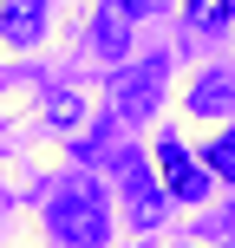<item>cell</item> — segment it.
<instances>
[{
  "label": "cell",
  "mask_w": 235,
  "mask_h": 248,
  "mask_svg": "<svg viewBox=\"0 0 235 248\" xmlns=\"http://www.w3.org/2000/svg\"><path fill=\"white\" fill-rule=\"evenodd\" d=\"M46 222L59 235V248H111V202H105L98 176H85V170H72L52 189Z\"/></svg>",
  "instance_id": "obj_1"
},
{
  "label": "cell",
  "mask_w": 235,
  "mask_h": 248,
  "mask_svg": "<svg viewBox=\"0 0 235 248\" xmlns=\"http://www.w3.org/2000/svg\"><path fill=\"white\" fill-rule=\"evenodd\" d=\"M163 85H170V59L150 52V59L124 65V72L111 78V111H118L124 124H150L157 105H163Z\"/></svg>",
  "instance_id": "obj_2"
},
{
  "label": "cell",
  "mask_w": 235,
  "mask_h": 248,
  "mask_svg": "<svg viewBox=\"0 0 235 248\" xmlns=\"http://www.w3.org/2000/svg\"><path fill=\"white\" fill-rule=\"evenodd\" d=\"M157 183H163V196H176V202H203L209 196V170H203L176 137H157Z\"/></svg>",
  "instance_id": "obj_3"
},
{
  "label": "cell",
  "mask_w": 235,
  "mask_h": 248,
  "mask_svg": "<svg viewBox=\"0 0 235 248\" xmlns=\"http://www.w3.org/2000/svg\"><path fill=\"white\" fill-rule=\"evenodd\" d=\"M118 176H124V202H131V222H137V229H157V216H163V183L150 176V163L137 157V150H124V157H118Z\"/></svg>",
  "instance_id": "obj_4"
},
{
  "label": "cell",
  "mask_w": 235,
  "mask_h": 248,
  "mask_svg": "<svg viewBox=\"0 0 235 248\" xmlns=\"http://www.w3.org/2000/svg\"><path fill=\"white\" fill-rule=\"evenodd\" d=\"M46 39V0H0V46L26 52Z\"/></svg>",
  "instance_id": "obj_5"
},
{
  "label": "cell",
  "mask_w": 235,
  "mask_h": 248,
  "mask_svg": "<svg viewBox=\"0 0 235 248\" xmlns=\"http://www.w3.org/2000/svg\"><path fill=\"white\" fill-rule=\"evenodd\" d=\"M189 111L196 118H229L235 111V72H222V65L203 72L196 85H189Z\"/></svg>",
  "instance_id": "obj_6"
},
{
  "label": "cell",
  "mask_w": 235,
  "mask_h": 248,
  "mask_svg": "<svg viewBox=\"0 0 235 248\" xmlns=\"http://www.w3.org/2000/svg\"><path fill=\"white\" fill-rule=\"evenodd\" d=\"M203 170L222 176V183H235V131H216L209 150H203Z\"/></svg>",
  "instance_id": "obj_7"
},
{
  "label": "cell",
  "mask_w": 235,
  "mask_h": 248,
  "mask_svg": "<svg viewBox=\"0 0 235 248\" xmlns=\"http://www.w3.org/2000/svg\"><path fill=\"white\" fill-rule=\"evenodd\" d=\"M183 13H189V26H229L235 20V0H183Z\"/></svg>",
  "instance_id": "obj_8"
},
{
  "label": "cell",
  "mask_w": 235,
  "mask_h": 248,
  "mask_svg": "<svg viewBox=\"0 0 235 248\" xmlns=\"http://www.w3.org/2000/svg\"><path fill=\"white\" fill-rule=\"evenodd\" d=\"M92 39H98V52H111V59H124V39H131V26H124L118 13H105V20H98V33H92Z\"/></svg>",
  "instance_id": "obj_9"
},
{
  "label": "cell",
  "mask_w": 235,
  "mask_h": 248,
  "mask_svg": "<svg viewBox=\"0 0 235 248\" xmlns=\"http://www.w3.org/2000/svg\"><path fill=\"white\" fill-rule=\"evenodd\" d=\"M163 7H170V0H118V13H131V20H157Z\"/></svg>",
  "instance_id": "obj_10"
},
{
  "label": "cell",
  "mask_w": 235,
  "mask_h": 248,
  "mask_svg": "<svg viewBox=\"0 0 235 248\" xmlns=\"http://www.w3.org/2000/svg\"><path fill=\"white\" fill-rule=\"evenodd\" d=\"M229 222H235V209H229Z\"/></svg>",
  "instance_id": "obj_11"
}]
</instances>
